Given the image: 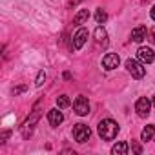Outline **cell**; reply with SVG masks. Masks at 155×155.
Returning a JSON list of instances; mask_svg holds the SVG:
<instances>
[{
  "label": "cell",
  "mask_w": 155,
  "mask_h": 155,
  "mask_svg": "<svg viewBox=\"0 0 155 155\" xmlns=\"http://www.w3.org/2000/svg\"><path fill=\"white\" fill-rule=\"evenodd\" d=\"M73 108H75V113H77V115H81V117H84V115L90 113V102H88V99L82 97V95L75 99Z\"/></svg>",
  "instance_id": "6"
},
{
  "label": "cell",
  "mask_w": 155,
  "mask_h": 155,
  "mask_svg": "<svg viewBox=\"0 0 155 155\" xmlns=\"http://www.w3.org/2000/svg\"><path fill=\"white\" fill-rule=\"evenodd\" d=\"M95 20H97V24H104V22L108 20V13H106L104 9H97V13H95Z\"/></svg>",
  "instance_id": "16"
},
{
  "label": "cell",
  "mask_w": 155,
  "mask_h": 155,
  "mask_svg": "<svg viewBox=\"0 0 155 155\" xmlns=\"http://www.w3.org/2000/svg\"><path fill=\"white\" fill-rule=\"evenodd\" d=\"M88 18H90V11H88V9H81L79 13L73 17V24H77V26H79V24H84Z\"/></svg>",
  "instance_id": "13"
},
{
  "label": "cell",
  "mask_w": 155,
  "mask_h": 155,
  "mask_svg": "<svg viewBox=\"0 0 155 155\" xmlns=\"http://www.w3.org/2000/svg\"><path fill=\"white\" fill-rule=\"evenodd\" d=\"M146 35H148L146 26H137L135 29H131V38H133L135 42H142V40L146 38Z\"/></svg>",
  "instance_id": "11"
},
{
  "label": "cell",
  "mask_w": 155,
  "mask_h": 155,
  "mask_svg": "<svg viewBox=\"0 0 155 155\" xmlns=\"http://www.w3.org/2000/svg\"><path fill=\"white\" fill-rule=\"evenodd\" d=\"M69 104H71V102H69V99H68L66 95H60V97H57V106H58L60 110H66Z\"/></svg>",
  "instance_id": "17"
},
{
  "label": "cell",
  "mask_w": 155,
  "mask_h": 155,
  "mask_svg": "<svg viewBox=\"0 0 155 155\" xmlns=\"http://www.w3.org/2000/svg\"><path fill=\"white\" fill-rule=\"evenodd\" d=\"M119 62H120V58H119V55H117V53H108V55L102 58V68L110 71V69L119 68Z\"/></svg>",
  "instance_id": "8"
},
{
  "label": "cell",
  "mask_w": 155,
  "mask_h": 155,
  "mask_svg": "<svg viewBox=\"0 0 155 155\" xmlns=\"http://www.w3.org/2000/svg\"><path fill=\"white\" fill-rule=\"evenodd\" d=\"M48 120H49V124H51L53 128H57V126L62 124L64 115H62V111H58V110L55 108V110H49V111H48Z\"/></svg>",
  "instance_id": "10"
},
{
  "label": "cell",
  "mask_w": 155,
  "mask_h": 155,
  "mask_svg": "<svg viewBox=\"0 0 155 155\" xmlns=\"http://www.w3.org/2000/svg\"><path fill=\"white\" fill-rule=\"evenodd\" d=\"M38 119H40V110H38V104L35 106V110H33V113L28 117V120L22 124V128H20V133H22V137L24 139H29V135L33 133V128H35V124L38 122Z\"/></svg>",
  "instance_id": "2"
},
{
  "label": "cell",
  "mask_w": 155,
  "mask_h": 155,
  "mask_svg": "<svg viewBox=\"0 0 155 155\" xmlns=\"http://www.w3.org/2000/svg\"><path fill=\"white\" fill-rule=\"evenodd\" d=\"M9 135H11V131H9V130H4L2 133H0V142H6V140L9 139Z\"/></svg>",
  "instance_id": "19"
},
{
  "label": "cell",
  "mask_w": 155,
  "mask_h": 155,
  "mask_svg": "<svg viewBox=\"0 0 155 155\" xmlns=\"http://www.w3.org/2000/svg\"><path fill=\"white\" fill-rule=\"evenodd\" d=\"M137 57H139V60H140L142 64H151V62H153V58H155V55H153V49H151V48H139Z\"/></svg>",
  "instance_id": "9"
},
{
  "label": "cell",
  "mask_w": 155,
  "mask_h": 155,
  "mask_svg": "<svg viewBox=\"0 0 155 155\" xmlns=\"http://www.w3.org/2000/svg\"><path fill=\"white\" fill-rule=\"evenodd\" d=\"M131 151H133V153H142V148H140L137 142H131Z\"/></svg>",
  "instance_id": "20"
},
{
  "label": "cell",
  "mask_w": 155,
  "mask_h": 155,
  "mask_svg": "<svg viewBox=\"0 0 155 155\" xmlns=\"http://www.w3.org/2000/svg\"><path fill=\"white\" fill-rule=\"evenodd\" d=\"M126 69L131 73V77H133V79H142V77H144V73H146V69L142 68V64L140 62H137V60H133V58H128L126 60Z\"/></svg>",
  "instance_id": "4"
},
{
  "label": "cell",
  "mask_w": 155,
  "mask_h": 155,
  "mask_svg": "<svg viewBox=\"0 0 155 155\" xmlns=\"http://www.w3.org/2000/svg\"><path fill=\"white\" fill-rule=\"evenodd\" d=\"M86 40H88V29L81 28L79 31H77V33L73 35V44H71V49H73V51H79V49L86 44Z\"/></svg>",
  "instance_id": "5"
},
{
  "label": "cell",
  "mask_w": 155,
  "mask_h": 155,
  "mask_svg": "<svg viewBox=\"0 0 155 155\" xmlns=\"http://www.w3.org/2000/svg\"><path fill=\"white\" fill-rule=\"evenodd\" d=\"M128 150H130L128 142H117V144L111 148V153H113V155H126Z\"/></svg>",
  "instance_id": "14"
},
{
  "label": "cell",
  "mask_w": 155,
  "mask_h": 155,
  "mask_svg": "<svg viewBox=\"0 0 155 155\" xmlns=\"http://www.w3.org/2000/svg\"><path fill=\"white\" fill-rule=\"evenodd\" d=\"M97 131L104 140H113L117 137V133H119V124L115 120H111V119H104V120L99 122Z\"/></svg>",
  "instance_id": "1"
},
{
  "label": "cell",
  "mask_w": 155,
  "mask_h": 155,
  "mask_svg": "<svg viewBox=\"0 0 155 155\" xmlns=\"http://www.w3.org/2000/svg\"><path fill=\"white\" fill-rule=\"evenodd\" d=\"M153 104H155V99H153Z\"/></svg>",
  "instance_id": "25"
},
{
  "label": "cell",
  "mask_w": 155,
  "mask_h": 155,
  "mask_svg": "<svg viewBox=\"0 0 155 155\" xmlns=\"http://www.w3.org/2000/svg\"><path fill=\"white\" fill-rule=\"evenodd\" d=\"M90 135H91V131H90V128L86 126V124H82V122H79V124H75L73 126V137H75V140L77 142H86L88 139H90Z\"/></svg>",
  "instance_id": "3"
},
{
  "label": "cell",
  "mask_w": 155,
  "mask_h": 155,
  "mask_svg": "<svg viewBox=\"0 0 155 155\" xmlns=\"http://www.w3.org/2000/svg\"><path fill=\"white\" fill-rule=\"evenodd\" d=\"M95 40L99 42V44H108V33H106V29L102 28V26H99L97 29H95Z\"/></svg>",
  "instance_id": "12"
},
{
  "label": "cell",
  "mask_w": 155,
  "mask_h": 155,
  "mask_svg": "<svg viewBox=\"0 0 155 155\" xmlns=\"http://www.w3.org/2000/svg\"><path fill=\"white\" fill-rule=\"evenodd\" d=\"M26 90H28L26 86H18V88H15V90H13V95H20V93H22V91H26Z\"/></svg>",
  "instance_id": "21"
},
{
  "label": "cell",
  "mask_w": 155,
  "mask_h": 155,
  "mask_svg": "<svg viewBox=\"0 0 155 155\" xmlns=\"http://www.w3.org/2000/svg\"><path fill=\"white\" fill-rule=\"evenodd\" d=\"M153 135H155V124H150V126H146V128L142 130V133H140V140H151Z\"/></svg>",
  "instance_id": "15"
},
{
  "label": "cell",
  "mask_w": 155,
  "mask_h": 155,
  "mask_svg": "<svg viewBox=\"0 0 155 155\" xmlns=\"http://www.w3.org/2000/svg\"><path fill=\"white\" fill-rule=\"evenodd\" d=\"M151 18H153V20H155V6H153V8H151Z\"/></svg>",
  "instance_id": "24"
},
{
  "label": "cell",
  "mask_w": 155,
  "mask_h": 155,
  "mask_svg": "<svg viewBox=\"0 0 155 155\" xmlns=\"http://www.w3.org/2000/svg\"><path fill=\"white\" fill-rule=\"evenodd\" d=\"M44 81H46V73H44V71H38L35 84H37V86H42V84H44Z\"/></svg>",
  "instance_id": "18"
},
{
  "label": "cell",
  "mask_w": 155,
  "mask_h": 155,
  "mask_svg": "<svg viewBox=\"0 0 155 155\" xmlns=\"http://www.w3.org/2000/svg\"><path fill=\"white\" fill-rule=\"evenodd\" d=\"M81 2H82V0H71V2H69V6H71V8H73V6H79Z\"/></svg>",
  "instance_id": "23"
},
{
  "label": "cell",
  "mask_w": 155,
  "mask_h": 155,
  "mask_svg": "<svg viewBox=\"0 0 155 155\" xmlns=\"http://www.w3.org/2000/svg\"><path fill=\"white\" fill-rule=\"evenodd\" d=\"M150 110H151V102L146 99V97H140L137 102H135V111L139 117H148L150 115Z\"/></svg>",
  "instance_id": "7"
},
{
  "label": "cell",
  "mask_w": 155,
  "mask_h": 155,
  "mask_svg": "<svg viewBox=\"0 0 155 155\" xmlns=\"http://www.w3.org/2000/svg\"><path fill=\"white\" fill-rule=\"evenodd\" d=\"M150 40L151 42H155V26L151 28V31H150Z\"/></svg>",
  "instance_id": "22"
}]
</instances>
